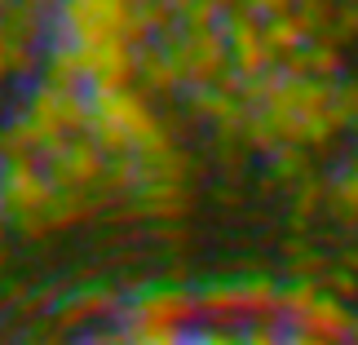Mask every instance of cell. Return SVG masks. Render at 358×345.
<instances>
[{
  "instance_id": "ba28073f",
  "label": "cell",
  "mask_w": 358,
  "mask_h": 345,
  "mask_svg": "<svg viewBox=\"0 0 358 345\" xmlns=\"http://www.w3.org/2000/svg\"><path fill=\"white\" fill-rule=\"evenodd\" d=\"M85 89H137V45L106 40V45H71Z\"/></svg>"
},
{
  "instance_id": "5b68a950",
  "label": "cell",
  "mask_w": 358,
  "mask_h": 345,
  "mask_svg": "<svg viewBox=\"0 0 358 345\" xmlns=\"http://www.w3.org/2000/svg\"><path fill=\"white\" fill-rule=\"evenodd\" d=\"M36 160H40V169L49 173V182L62 186V190H93V195H102L106 173H111V155L102 150V142L93 133L62 137V142L45 146Z\"/></svg>"
},
{
  "instance_id": "3957f363",
  "label": "cell",
  "mask_w": 358,
  "mask_h": 345,
  "mask_svg": "<svg viewBox=\"0 0 358 345\" xmlns=\"http://www.w3.org/2000/svg\"><path fill=\"white\" fill-rule=\"evenodd\" d=\"M49 40L62 45H106V40H129L150 45V27L142 18V0H62L53 9Z\"/></svg>"
},
{
  "instance_id": "cb8c5ba5",
  "label": "cell",
  "mask_w": 358,
  "mask_h": 345,
  "mask_svg": "<svg viewBox=\"0 0 358 345\" xmlns=\"http://www.w3.org/2000/svg\"><path fill=\"white\" fill-rule=\"evenodd\" d=\"M5 226H9V222H5V209H0V234H5Z\"/></svg>"
},
{
  "instance_id": "4fadbf2b",
  "label": "cell",
  "mask_w": 358,
  "mask_h": 345,
  "mask_svg": "<svg viewBox=\"0 0 358 345\" xmlns=\"http://www.w3.org/2000/svg\"><path fill=\"white\" fill-rule=\"evenodd\" d=\"M129 332L133 345H190V328H173V323H120Z\"/></svg>"
},
{
  "instance_id": "7c38bea8",
  "label": "cell",
  "mask_w": 358,
  "mask_h": 345,
  "mask_svg": "<svg viewBox=\"0 0 358 345\" xmlns=\"http://www.w3.org/2000/svg\"><path fill=\"white\" fill-rule=\"evenodd\" d=\"M266 40H270V49L279 53V62H283L287 53L306 49L310 40H314V31H310L306 13L292 9V13H279V18H266Z\"/></svg>"
},
{
  "instance_id": "d6986e66",
  "label": "cell",
  "mask_w": 358,
  "mask_h": 345,
  "mask_svg": "<svg viewBox=\"0 0 358 345\" xmlns=\"http://www.w3.org/2000/svg\"><path fill=\"white\" fill-rule=\"evenodd\" d=\"M190 345H243V337L235 328H208V332H195Z\"/></svg>"
},
{
  "instance_id": "9a60e30c",
  "label": "cell",
  "mask_w": 358,
  "mask_h": 345,
  "mask_svg": "<svg viewBox=\"0 0 358 345\" xmlns=\"http://www.w3.org/2000/svg\"><path fill=\"white\" fill-rule=\"evenodd\" d=\"M270 173L279 177V182H301V177H306V146L270 150Z\"/></svg>"
},
{
  "instance_id": "ac0fdd59",
  "label": "cell",
  "mask_w": 358,
  "mask_h": 345,
  "mask_svg": "<svg viewBox=\"0 0 358 345\" xmlns=\"http://www.w3.org/2000/svg\"><path fill=\"white\" fill-rule=\"evenodd\" d=\"M239 5H248L252 13H261V18H279V13H292L301 0H239Z\"/></svg>"
},
{
  "instance_id": "603a6c76",
  "label": "cell",
  "mask_w": 358,
  "mask_h": 345,
  "mask_svg": "<svg viewBox=\"0 0 358 345\" xmlns=\"http://www.w3.org/2000/svg\"><path fill=\"white\" fill-rule=\"evenodd\" d=\"M9 5H13V0H0V18H5V9H9Z\"/></svg>"
},
{
  "instance_id": "484cf974",
  "label": "cell",
  "mask_w": 358,
  "mask_h": 345,
  "mask_svg": "<svg viewBox=\"0 0 358 345\" xmlns=\"http://www.w3.org/2000/svg\"><path fill=\"white\" fill-rule=\"evenodd\" d=\"M354 137H358V124H354Z\"/></svg>"
},
{
  "instance_id": "6da1fadb",
  "label": "cell",
  "mask_w": 358,
  "mask_h": 345,
  "mask_svg": "<svg viewBox=\"0 0 358 345\" xmlns=\"http://www.w3.org/2000/svg\"><path fill=\"white\" fill-rule=\"evenodd\" d=\"M98 204L102 195H93V190L53 186L36 155L0 164V209H5V222L22 230L27 239H45L53 230L85 222V217L98 213Z\"/></svg>"
},
{
  "instance_id": "30bf717a",
  "label": "cell",
  "mask_w": 358,
  "mask_h": 345,
  "mask_svg": "<svg viewBox=\"0 0 358 345\" xmlns=\"http://www.w3.org/2000/svg\"><path fill=\"white\" fill-rule=\"evenodd\" d=\"M354 314H350V306L341 297H332V293H323L314 306L301 314V319L292 323V328H301V332H310V337H319V341H327V345H341V341H350L354 337Z\"/></svg>"
},
{
  "instance_id": "7a4b0ae2",
  "label": "cell",
  "mask_w": 358,
  "mask_h": 345,
  "mask_svg": "<svg viewBox=\"0 0 358 345\" xmlns=\"http://www.w3.org/2000/svg\"><path fill=\"white\" fill-rule=\"evenodd\" d=\"M89 111H93L89 133L102 142L111 160H124V155L150 160L177 146L173 129L150 111V102L137 89H89Z\"/></svg>"
},
{
  "instance_id": "44dd1931",
  "label": "cell",
  "mask_w": 358,
  "mask_h": 345,
  "mask_svg": "<svg viewBox=\"0 0 358 345\" xmlns=\"http://www.w3.org/2000/svg\"><path fill=\"white\" fill-rule=\"evenodd\" d=\"M89 345H133L129 332L124 328H115V332H98V337H89Z\"/></svg>"
},
{
  "instance_id": "e0dca14e",
  "label": "cell",
  "mask_w": 358,
  "mask_h": 345,
  "mask_svg": "<svg viewBox=\"0 0 358 345\" xmlns=\"http://www.w3.org/2000/svg\"><path fill=\"white\" fill-rule=\"evenodd\" d=\"M243 345H287V328L279 319H257L243 332Z\"/></svg>"
},
{
  "instance_id": "9c48e42d",
  "label": "cell",
  "mask_w": 358,
  "mask_h": 345,
  "mask_svg": "<svg viewBox=\"0 0 358 345\" xmlns=\"http://www.w3.org/2000/svg\"><path fill=\"white\" fill-rule=\"evenodd\" d=\"M190 319H199V293H186L177 283L142 288L129 306H124V323H173L190 328Z\"/></svg>"
},
{
  "instance_id": "7402d4cb",
  "label": "cell",
  "mask_w": 358,
  "mask_h": 345,
  "mask_svg": "<svg viewBox=\"0 0 358 345\" xmlns=\"http://www.w3.org/2000/svg\"><path fill=\"white\" fill-rule=\"evenodd\" d=\"M287 345H327V341L310 337V332H301V328H287Z\"/></svg>"
},
{
  "instance_id": "8fae6325",
  "label": "cell",
  "mask_w": 358,
  "mask_h": 345,
  "mask_svg": "<svg viewBox=\"0 0 358 345\" xmlns=\"http://www.w3.org/2000/svg\"><path fill=\"white\" fill-rule=\"evenodd\" d=\"M137 85L159 89V93H173V89L186 85L182 71H177V62L169 58V49H164L159 40H150V45L137 49Z\"/></svg>"
},
{
  "instance_id": "52a82bcc",
  "label": "cell",
  "mask_w": 358,
  "mask_h": 345,
  "mask_svg": "<svg viewBox=\"0 0 358 345\" xmlns=\"http://www.w3.org/2000/svg\"><path fill=\"white\" fill-rule=\"evenodd\" d=\"M279 297H283V283L266 279H239V283H213L199 293V314H213V319H279Z\"/></svg>"
},
{
  "instance_id": "2e32d148",
  "label": "cell",
  "mask_w": 358,
  "mask_h": 345,
  "mask_svg": "<svg viewBox=\"0 0 358 345\" xmlns=\"http://www.w3.org/2000/svg\"><path fill=\"white\" fill-rule=\"evenodd\" d=\"M111 293H102V288H93V293H80L76 301H71V306H66L62 314H58V319L62 323H76V319H85V314H89V319H93V314H102L106 306H111Z\"/></svg>"
},
{
  "instance_id": "5bb4252c",
  "label": "cell",
  "mask_w": 358,
  "mask_h": 345,
  "mask_svg": "<svg viewBox=\"0 0 358 345\" xmlns=\"http://www.w3.org/2000/svg\"><path fill=\"white\" fill-rule=\"evenodd\" d=\"M319 297H323V293H319V283H310V279L287 283V288H283V297H279V319L292 328V323H296V319H301V314H306Z\"/></svg>"
},
{
  "instance_id": "ffe728a7",
  "label": "cell",
  "mask_w": 358,
  "mask_h": 345,
  "mask_svg": "<svg viewBox=\"0 0 358 345\" xmlns=\"http://www.w3.org/2000/svg\"><path fill=\"white\" fill-rule=\"evenodd\" d=\"M13 53H18V40H13L5 27H0V80L13 76Z\"/></svg>"
},
{
  "instance_id": "277c9868",
  "label": "cell",
  "mask_w": 358,
  "mask_h": 345,
  "mask_svg": "<svg viewBox=\"0 0 358 345\" xmlns=\"http://www.w3.org/2000/svg\"><path fill=\"white\" fill-rule=\"evenodd\" d=\"M169 49V58L177 62L186 89H213L230 76V49H226V36H222V22H208V27H177L159 40Z\"/></svg>"
},
{
  "instance_id": "8992f818",
  "label": "cell",
  "mask_w": 358,
  "mask_h": 345,
  "mask_svg": "<svg viewBox=\"0 0 358 345\" xmlns=\"http://www.w3.org/2000/svg\"><path fill=\"white\" fill-rule=\"evenodd\" d=\"M222 36H226V49H230V71L243 76V80H257L279 66V53L270 49L266 40V18L252 13L248 5L230 0V9L222 13Z\"/></svg>"
},
{
  "instance_id": "d4e9b609",
  "label": "cell",
  "mask_w": 358,
  "mask_h": 345,
  "mask_svg": "<svg viewBox=\"0 0 358 345\" xmlns=\"http://www.w3.org/2000/svg\"><path fill=\"white\" fill-rule=\"evenodd\" d=\"M350 341H354V345H358V323H354V337H350Z\"/></svg>"
}]
</instances>
